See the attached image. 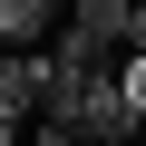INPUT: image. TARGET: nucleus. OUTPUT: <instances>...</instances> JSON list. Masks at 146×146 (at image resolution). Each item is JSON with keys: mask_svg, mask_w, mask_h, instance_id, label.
Here are the masks:
<instances>
[{"mask_svg": "<svg viewBox=\"0 0 146 146\" xmlns=\"http://www.w3.org/2000/svg\"><path fill=\"white\" fill-rule=\"evenodd\" d=\"M58 29H68V0H0V49L10 58H39Z\"/></svg>", "mask_w": 146, "mask_h": 146, "instance_id": "obj_1", "label": "nucleus"}, {"mask_svg": "<svg viewBox=\"0 0 146 146\" xmlns=\"http://www.w3.org/2000/svg\"><path fill=\"white\" fill-rule=\"evenodd\" d=\"M127 58H146V0H136V29H127Z\"/></svg>", "mask_w": 146, "mask_h": 146, "instance_id": "obj_4", "label": "nucleus"}, {"mask_svg": "<svg viewBox=\"0 0 146 146\" xmlns=\"http://www.w3.org/2000/svg\"><path fill=\"white\" fill-rule=\"evenodd\" d=\"M0 58H10V49H0Z\"/></svg>", "mask_w": 146, "mask_h": 146, "instance_id": "obj_6", "label": "nucleus"}, {"mask_svg": "<svg viewBox=\"0 0 146 146\" xmlns=\"http://www.w3.org/2000/svg\"><path fill=\"white\" fill-rule=\"evenodd\" d=\"M117 88H127V107H136V127H146V58H127V68H117Z\"/></svg>", "mask_w": 146, "mask_h": 146, "instance_id": "obj_3", "label": "nucleus"}, {"mask_svg": "<svg viewBox=\"0 0 146 146\" xmlns=\"http://www.w3.org/2000/svg\"><path fill=\"white\" fill-rule=\"evenodd\" d=\"M29 146H88V136H68V127H39V136H29Z\"/></svg>", "mask_w": 146, "mask_h": 146, "instance_id": "obj_5", "label": "nucleus"}, {"mask_svg": "<svg viewBox=\"0 0 146 146\" xmlns=\"http://www.w3.org/2000/svg\"><path fill=\"white\" fill-rule=\"evenodd\" d=\"M127 29H136V0H68V39L127 58Z\"/></svg>", "mask_w": 146, "mask_h": 146, "instance_id": "obj_2", "label": "nucleus"}]
</instances>
